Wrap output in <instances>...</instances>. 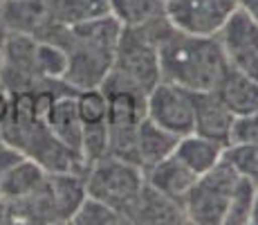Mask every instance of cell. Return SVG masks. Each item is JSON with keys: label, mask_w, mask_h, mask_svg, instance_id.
<instances>
[{"label": "cell", "mask_w": 258, "mask_h": 225, "mask_svg": "<svg viewBox=\"0 0 258 225\" xmlns=\"http://www.w3.org/2000/svg\"><path fill=\"white\" fill-rule=\"evenodd\" d=\"M47 41L58 43L68 52V72L63 81L77 90L101 88L115 61V50L121 25L110 14H99L92 18L54 25Z\"/></svg>", "instance_id": "6da1fadb"}, {"label": "cell", "mask_w": 258, "mask_h": 225, "mask_svg": "<svg viewBox=\"0 0 258 225\" xmlns=\"http://www.w3.org/2000/svg\"><path fill=\"white\" fill-rule=\"evenodd\" d=\"M157 54L162 79L191 93L216 90L229 70L216 36H191L171 27L157 43Z\"/></svg>", "instance_id": "7a4b0ae2"}, {"label": "cell", "mask_w": 258, "mask_h": 225, "mask_svg": "<svg viewBox=\"0 0 258 225\" xmlns=\"http://www.w3.org/2000/svg\"><path fill=\"white\" fill-rule=\"evenodd\" d=\"M171 29L164 18L146 27H121L115 50V61L101 90H133L146 95L160 83V54L157 43Z\"/></svg>", "instance_id": "3957f363"}, {"label": "cell", "mask_w": 258, "mask_h": 225, "mask_svg": "<svg viewBox=\"0 0 258 225\" xmlns=\"http://www.w3.org/2000/svg\"><path fill=\"white\" fill-rule=\"evenodd\" d=\"M83 183H86L88 196L110 205L126 221L128 209L133 207V203L137 201L140 192L146 185V176L137 162L115 156H103L86 167Z\"/></svg>", "instance_id": "277c9868"}, {"label": "cell", "mask_w": 258, "mask_h": 225, "mask_svg": "<svg viewBox=\"0 0 258 225\" xmlns=\"http://www.w3.org/2000/svg\"><path fill=\"white\" fill-rule=\"evenodd\" d=\"M238 173L229 162L220 160L213 169L200 173L182 201L186 221L198 225H222L229 207Z\"/></svg>", "instance_id": "5b68a950"}, {"label": "cell", "mask_w": 258, "mask_h": 225, "mask_svg": "<svg viewBox=\"0 0 258 225\" xmlns=\"http://www.w3.org/2000/svg\"><path fill=\"white\" fill-rule=\"evenodd\" d=\"M236 7V0H166L164 14L177 32L191 36H216Z\"/></svg>", "instance_id": "8992f818"}, {"label": "cell", "mask_w": 258, "mask_h": 225, "mask_svg": "<svg viewBox=\"0 0 258 225\" xmlns=\"http://www.w3.org/2000/svg\"><path fill=\"white\" fill-rule=\"evenodd\" d=\"M227 66L251 79H258V21L236 7L229 21L216 34Z\"/></svg>", "instance_id": "52a82bcc"}, {"label": "cell", "mask_w": 258, "mask_h": 225, "mask_svg": "<svg viewBox=\"0 0 258 225\" xmlns=\"http://www.w3.org/2000/svg\"><path fill=\"white\" fill-rule=\"evenodd\" d=\"M146 117L177 138L193 133L196 128V104L193 93L171 81L160 79L146 97Z\"/></svg>", "instance_id": "ba28073f"}, {"label": "cell", "mask_w": 258, "mask_h": 225, "mask_svg": "<svg viewBox=\"0 0 258 225\" xmlns=\"http://www.w3.org/2000/svg\"><path fill=\"white\" fill-rule=\"evenodd\" d=\"M47 128L58 142H63L70 151L83 158V128L86 126L77 111V88H68L56 95L52 111L47 115Z\"/></svg>", "instance_id": "9c48e42d"}, {"label": "cell", "mask_w": 258, "mask_h": 225, "mask_svg": "<svg viewBox=\"0 0 258 225\" xmlns=\"http://www.w3.org/2000/svg\"><path fill=\"white\" fill-rule=\"evenodd\" d=\"M193 104H196V128H193V133L207 135V138L218 140L222 144L229 142V131L236 115L222 102L218 90L193 93Z\"/></svg>", "instance_id": "30bf717a"}, {"label": "cell", "mask_w": 258, "mask_h": 225, "mask_svg": "<svg viewBox=\"0 0 258 225\" xmlns=\"http://www.w3.org/2000/svg\"><path fill=\"white\" fill-rule=\"evenodd\" d=\"M128 223H188L182 203L164 196L162 192L144 185L137 201L126 214Z\"/></svg>", "instance_id": "8fae6325"}, {"label": "cell", "mask_w": 258, "mask_h": 225, "mask_svg": "<svg viewBox=\"0 0 258 225\" xmlns=\"http://www.w3.org/2000/svg\"><path fill=\"white\" fill-rule=\"evenodd\" d=\"M144 176H146V183L153 189H157V192H162L164 196L173 198L177 203L184 201L191 185L198 178L175 153L160 160V162H155L153 167L144 169Z\"/></svg>", "instance_id": "7c38bea8"}, {"label": "cell", "mask_w": 258, "mask_h": 225, "mask_svg": "<svg viewBox=\"0 0 258 225\" xmlns=\"http://www.w3.org/2000/svg\"><path fill=\"white\" fill-rule=\"evenodd\" d=\"M47 178V169L41 167L36 160L23 156L7 171L3 185H0V203L3 205H14L29 198L43 187Z\"/></svg>", "instance_id": "4fadbf2b"}, {"label": "cell", "mask_w": 258, "mask_h": 225, "mask_svg": "<svg viewBox=\"0 0 258 225\" xmlns=\"http://www.w3.org/2000/svg\"><path fill=\"white\" fill-rule=\"evenodd\" d=\"M177 142H180V138L175 133L166 131L153 119L144 117L137 126V162H140V167L148 169L160 160L173 156Z\"/></svg>", "instance_id": "5bb4252c"}, {"label": "cell", "mask_w": 258, "mask_h": 225, "mask_svg": "<svg viewBox=\"0 0 258 225\" xmlns=\"http://www.w3.org/2000/svg\"><path fill=\"white\" fill-rule=\"evenodd\" d=\"M225 147L227 144L218 142V140H211L207 135L200 133H188L182 135L180 142L175 147V156L191 169L196 176L209 171L225 156Z\"/></svg>", "instance_id": "9a60e30c"}, {"label": "cell", "mask_w": 258, "mask_h": 225, "mask_svg": "<svg viewBox=\"0 0 258 225\" xmlns=\"http://www.w3.org/2000/svg\"><path fill=\"white\" fill-rule=\"evenodd\" d=\"M216 90L234 115L258 111V79H251L229 68Z\"/></svg>", "instance_id": "2e32d148"}, {"label": "cell", "mask_w": 258, "mask_h": 225, "mask_svg": "<svg viewBox=\"0 0 258 225\" xmlns=\"http://www.w3.org/2000/svg\"><path fill=\"white\" fill-rule=\"evenodd\" d=\"M166 0H108V14L121 27H146L164 18Z\"/></svg>", "instance_id": "e0dca14e"}, {"label": "cell", "mask_w": 258, "mask_h": 225, "mask_svg": "<svg viewBox=\"0 0 258 225\" xmlns=\"http://www.w3.org/2000/svg\"><path fill=\"white\" fill-rule=\"evenodd\" d=\"M254 201H256V180L238 176L229 198V207H227L225 214V225H249L251 212H254Z\"/></svg>", "instance_id": "ac0fdd59"}, {"label": "cell", "mask_w": 258, "mask_h": 225, "mask_svg": "<svg viewBox=\"0 0 258 225\" xmlns=\"http://www.w3.org/2000/svg\"><path fill=\"white\" fill-rule=\"evenodd\" d=\"M36 68L43 79H58L68 72V52L54 41H36Z\"/></svg>", "instance_id": "d6986e66"}, {"label": "cell", "mask_w": 258, "mask_h": 225, "mask_svg": "<svg viewBox=\"0 0 258 225\" xmlns=\"http://www.w3.org/2000/svg\"><path fill=\"white\" fill-rule=\"evenodd\" d=\"M77 111L83 126L106 124L108 117V97L101 88L77 90Z\"/></svg>", "instance_id": "ffe728a7"}, {"label": "cell", "mask_w": 258, "mask_h": 225, "mask_svg": "<svg viewBox=\"0 0 258 225\" xmlns=\"http://www.w3.org/2000/svg\"><path fill=\"white\" fill-rule=\"evenodd\" d=\"M72 223L77 225H115V223H126L123 216L112 209L110 205H106L99 198H92L86 194L83 203L79 205L77 214L72 216Z\"/></svg>", "instance_id": "44dd1931"}, {"label": "cell", "mask_w": 258, "mask_h": 225, "mask_svg": "<svg viewBox=\"0 0 258 225\" xmlns=\"http://www.w3.org/2000/svg\"><path fill=\"white\" fill-rule=\"evenodd\" d=\"M222 160L234 167L238 176L258 183V144H227Z\"/></svg>", "instance_id": "7402d4cb"}, {"label": "cell", "mask_w": 258, "mask_h": 225, "mask_svg": "<svg viewBox=\"0 0 258 225\" xmlns=\"http://www.w3.org/2000/svg\"><path fill=\"white\" fill-rule=\"evenodd\" d=\"M227 144H258V111L236 115Z\"/></svg>", "instance_id": "603a6c76"}, {"label": "cell", "mask_w": 258, "mask_h": 225, "mask_svg": "<svg viewBox=\"0 0 258 225\" xmlns=\"http://www.w3.org/2000/svg\"><path fill=\"white\" fill-rule=\"evenodd\" d=\"M21 158H23V153L18 151V149H14L12 144H7V142L0 144V185H3L5 176H7V171H9V169H12Z\"/></svg>", "instance_id": "cb8c5ba5"}, {"label": "cell", "mask_w": 258, "mask_h": 225, "mask_svg": "<svg viewBox=\"0 0 258 225\" xmlns=\"http://www.w3.org/2000/svg\"><path fill=\"white\" fill-rule=\"evenodd\" d=\"M9 108H12V95H9L3 86H0V126H3V122L7 119Z\"/></svg>", "instance_id": "d4e9b609"}, {"label": "cell", "mask_w": 258, "mask_h": 225, "mask_svg": "<svg viewBox=\"0 0 258 225\" xmlns=\"http://www.w3.org/2000/svg\"><path fill=\"white\" fill-rule=\"evenodd\" d=\"M236 3H238V7L245 9L249 16H254L258 21V0H236Z\"/></svg>", "instance_id": "484cf974"}, {"label": "cell", "mask_w": 258, "mask_h": 225, "mask_svg": "<svg viewBox=\"0 0 258 225\" xmlns=\"http://www.w3.org/2000/svg\"><path fill=\"white\" fill-rule=\"evenodd\" d=\"M7 23H5V9H3V3H0V45L5 43V38H7Z\"/></svg>", "instance_id": "4316f807"}, {"label": "cell", "mask_w": 258, "mask_h": 225, "mask_svg": "<svg viewBox=\"0 0 258 225\" xmlns=\"http://www.w3.org/2000/svg\"><path fill=\"white\" fill-rule=\"evenodd\" d=\"M77 3H86L90 7L99 9V12H108V0H77Z\"/></svg>", "instance_id": "83f0119b"}, {"label": "cell", "mask_w": 258, "mask_h": 225, "mask_svg": "<svg viewBox=\"0 0 258 225\" xmlns=\"http://www.w3.org/2000/svg\"><path fill=\"white\" fill-rule=\"evenodd\" d=\"M251 223L258 225V183H256V201H254V212H251Z\"/></svg>", "instance_id": "f1b7e54d"}, {"label": "cell", "mask_w": 258, "mask_h": 225, "mask_svg": "<svg viewBox=\"0 0 258 225\" xmlns=\"http://www.w3.org/2000/svg\"><path fill=\"white\" fill-rule=\"evenodd\" d=\"M0 70H3V45H0Z\"/></svg>", "instance_id": "f546056e"}, {"label": "cell", "mask_w": 258, "mask_h": 225, "mask_svg": "<svg viewBox=\"0 0 258 225\" xmlns=\"http://www.w3.org/2000/svg\"><path fill=\"white\" fill-rule=\"evenodd\" d=\"M5 142V140H3V131H0V144H3Z\"/></svg>", "instance_id": "4dcf8cb0"}]
</instances>
